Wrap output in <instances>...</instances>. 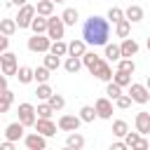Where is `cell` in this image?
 <instances>
[{
	"mask_svg": "<svg viewBox=\"0 0 150 150\" xmlns=\"http://www.w3.org/2000/svg\"><path fill=\"white\" fill-rule=\"evenodd\" d=\"M105 94H108V98L115 103V101L122 96V87H117L115 82H108V87H105Z\"/></svg>",
	"mask_w": 150,
	"mask_h": 150,
	"instance_id": "cell-37",
	"label": "cell"
},
{
	"mask_svg": "<svg viewBox=\"0 0 150 150\" xmlns=\"http://www.w3.org/2000/svg\"><path fill=\"white\" fill-rule=\"evenodd\" d=\"M148 141H150V136H148Z\"/></svg>",
	"mask_w": 150,
	"mask_h": 150,
	"instance_id": "cell-53",
	"label": "cell"
},
{
	"mask_svg": "<svg viewBox=\"0 0 150 150\" xmlns=\"http://www.w3.org/2000/svg\"><path fill=\"white\" fill-rule=\"evenodd\" d=\"M0 66H2V75H5V77H9V75H14V77H16V70H19L16 54H12V52H5V54L0 56Z\"/></svg>",
	"mask_w": 150,
	"mask_h": 150,
	"instance_id": "cell-7",
	"label": "cell"
},
{
	"mask_svg": "<svg viewBox=\"0 0 150 150\" xmlns=\"http://www.w3.org/2000/svg\"><path fill=\"white\" fill-rule=\"evenodd\" d=\"M47 70H56L59 66H61V59L59 56H54V54H45V63H42Z\"/></svg>",
	"mask_w": 150,
	"mask_h": 150,
	"instance_id": "cell-38",
	"label": "cell"
},
{
	"mask_svg": "<svg viewBox=\"0 0 150 150\" xmlns=\"http://www.w3.org/2000/svg\"><path fill=\"white\" fill-rule=\"evenodd\" d=\"M124 19H127L129 23H138V21L143 19V7H141V5H129V7L124 9Z\"/></svg>",
	"mask_w": 150,
	"mask_h": 150,
	"instance_id": "cell-17",
	"label": "cell"
},
{
	"mask_svg": "<svg viewBox=\"0 0 150 150\" xmlns=\"http://www.w3.org/2000/svg\"><path fill=\"white\" fill-rule=\"evenodd\" d=\"M105 19H108V23H110V21H112V23H120V21L124 19V9H122V7H110Z\"/></svg>",
	"mask_w": 150,
	"mask_h": 150,
	"instance_id": "cell-35",
	"label": "cell"
},
{
	"mask_svg": "<svg viewBox=\"0 0 150 150\" xmlns=\"http://www.w3.org/2000/svg\"><path fill=\"white\" fill-rule=\"evenodd\" d=\"M9 105H12V101H9L5 94H0V115H2V112H7V110H9Z\"/></svg>",
	"mask_w": 150,
	"mask_h": 150,
	"instance_id": "cell-43",
	"label": "cell"
},
{
	"mask_svg": "<svg viewBox=\"0 0 150 150\" xmlns=\"http://www.w3.org/2000/svg\"><path fill=\"white\" fill-rule=\"evenodd\" d=\"M33 35H47V16H35L30 23Z\"/></svg>",
	"mask_w": 150,
	"mask_h": 150,
	"instance_id": "cell-23",
	"label": "cell"
},
{
	"mask_svg": "<svg viewBox=\"0 0 150 150\" xmlns=\"http://www.w3.org/2000/svg\"><path fill=\"white\" fill-rule=\"evenodd\" d=\"M49 105H52V110L56 112V110H63V105H66V98L61 96V94H52V98L47 101Z\"/></svg>",
	"mask_w": 150,
	"mask_h": 150,
	"instance_id": "cell-39",
	"label": "cell"
},
{
	"mask_svg": "<svg viewBox=\"0 0 150 150\" xmlns=\"http://www.w3.org/2000/svg\"><path fill=\"white\" fill-rule=\"evenodd\" d=\"M77 117H80L82 122H94V120H96L98 115H96V108H94V105H82V108H80V115H77Z\"/></svg>",
	"mask_w": 150,
	"mask_h": 150,
	"instance_id": "cell-28",
	"label": "cell"
},
{
	"mask_svg": "<svg viewBox=\"0 0 150 150\" xmlns=\"http://www.w3.org/2000/svg\"><path fill=\"white\" fill-rule=\"evenodd\" d=\"M35 131L40 136H45V138H52V136H56V124L52 120H38L35 122Z\"/></svg>",
	"mask_w": 150,
	"mask_h": 150,
	"instance_id": "cell-13",
	"label": "cell"
},
{
	"mask_svg": "<svg viewBox=\"0 0 150 150\" xmlns=\"http://www.w3.org/2000/svg\"><path fill=\"white\" fill-rule=\"evenodd\" d=\"M105 59H108V61H115V63H117V61L122 59L120 45H110V42H108V45H105Z\"/></svg>",
	"mask_w": 150,
	"mask_h": 150,
	"instance_id": "cell-30",
	"label": "cell"
},
{
	"mask_svg": "<svg viewBox=\"0 0 150 150\" xmlns=\"http://www.w3.org/2000/svg\"><path fill=\"white\" fill-rule=\"evenodd\" d=\"M129 33H131V23H129L127 19H122L120 23H115V35H117V38L127 40V38H129Z\"/></svg>",
	"mask_w": 150,
	"mask_h": 150,
	"instance_id": "cell-26",
	"label": "cell"
},
{
	"mask_svg": "<svg viewBox=\"0 0 150 150\" xmlns=\"http://www.w3.org/2000/svg\"><path fill=\"white\" fill-rule=\"evenodd\" d=\"M91 75H96V77L103 80V82H112V68H110L108 61H101V63L91 70Z\"/></svg>",
	"mask_w": 150,
	"mask_h": 150,
	"instance_id": "cell-15",
	"label": "cell"
},
{
	"mask_svg": "<svg viewBox=\"0 0 150 150\" xmlns=\"http://www.w3.org/2000/svg\"><path fill=\"white\" fill-rule=\"evenodd\" d=\"M16 30H19V26H16V21H14V19H0V35L12 38Z\"/></svg>",
	"mask_w": 150,
	"mask_h": 150,
	"instance_id": "cell-18",
	"label": "cell"
},
{
	"mask_svg": "<svg viewBox=\"0 0 150 150\" xmlns=\"http://www.w3.org/2000/svg\"><path fill=\"white\" fill-rule=\"evenodd\" d=\"M134 124H136V131H138L141 136H150V112H145V110L136 112Z\"/></svg>",
	"mask_w": 150,
	"mask_h": 150,
	"instance_id": "cell-12",
	"label": "cell"
},
{
	"mask_svg": "<svg viewBox=\"0 0 150 150\" xmlns=\"http://www.w3.org/2000/svg\"><path fill=\"white\" fill-rule=\"evenodd\" d=\"M66 145H68L70 150H82V148H84V136H82V134H77V131L68 134V138H66Z\"/></svg>",
	"mask_w": 150,
	"mask_h": 150,
	"instance_id": "cell-21",
	"label": "cell"
},
{
	"mask_svg": "<svg viewBox=\"0 0 150 150\" xmlns=\"http://www.w3.org/2000/svg\"><path fill=\"white\" fill-rule=\"evenodd\" d=\"M26 47H28V52H33V54H49L52 40H49L47 35H30Z\"/></svg>",
	"mask_w": 150,
	"mask_h": 150,
	"instance_id": "cell-3",
	"label": "cell"
},
{
	"mask_svg": "<svg viewBox=\"0 0 150 150\" xmlns=\"http://www.w3.org/2000/svg\"><path fill=\"white\" fill-rule=\"evenodd\" d=\"M35 12H38V16H54V2L52 0H40L38 5H35Z\"/></svg>",
	"mask_w": 150,
	"mask_h": 150,
	"instance_id": "cell-19",
	"label": "cell"
},
{
	"mask_svg": "<svg viewBox=\"0 0 150 150\" xmlns=\"http://www.w3.org/2000/svg\"><path fill=\"white\" fill-rule=\"evenodd\" d=\"M49 73H52V70H47L45 66H38V68H33V80H35L38 84H47L49 77H52Z\"/></svg>",
	"mask_w": 150,
	"mask_h": 150,
	"instance_id": "cell-24",
	"label": "cell"
},
{
	"mask_svg": "<svg viewBox=\"0 0 150 150\" xmlns=\"http://www.w3.org/2000/svg\"><path fill=\"white\" fill-rule=\"evenodd\" d=\"M112 134H115L117 138H124V136L129 134V124H127L124 120H115V122H112Z\"/></svg>",
	"mask_w": 150,
	"mask_h": 150,
	"instance_id": "cell-32",
	"label": "cell"
},
{
	"mask_svg": "<svg viewBox=\"0 0 150 150\" xmlns=\"http://www.w3.org/2000/svg\"><path fill=\"white\" fill-rule=\"evenodd\" d=\"M35 112H38V120H52V115H54V110H52L49 103H38Z\"/></svg>",
	"mask_w": 150,
	"mask_h": 150,
	"instance_id": "cell-34",
	"label": "cell"
},
{
	"mask_svg": "<svg viewBox=\"0 0 150 150\" xmlns=\"http://www.w3.org/2000/svg\"><path fill=\"white\" fill-rule=\"evenodd\" d=\"M63 33H66V23L61 21V16H49L47 19V38L52 42H56V40H63Z\"/></svg>",
	"mask_w": 150,
	"mask_h": 150,
	"instance_id": "cell-2",
	"label": "cell"
},
{
	"mask_svg": "<svg viewBox=\"0 0 150 150\" xmlns=\"http://www.w3.org/2000/svg\"><path fill=\"white\" fill-rule=\"evenodd\" d=\"M19 122L23 127H35L38 122V112L33 103H19Z\"/></svg>",
	"mask_w": 150,
	"mask_h": 150,
	"instance_id": "cell-5",
	"label": "cell"
},
{
	"mask_svg": "<svg viewBox=\"0 0 150 150\" xmlns=\"http://www.w3.org/2000/svg\"><path fill=\"white\" fill-rule=\"evenodd\" d=\"M23 124L16 120V122H12V124H7V129H5V141H12V143H16V141H21L26 134H23Z\"/></svg>",
	"mask_w": 150,
	"mask_h": 150,
	"instance_id": "cell-11",
	"label": "cell"
},
{
	"mask_svg": "<svg viewBox=\"0 0 150 150\" xmlns=\"http://www.w3.org/2000/svg\"><path fill=\"white\" fill-rule=\"evenodd\" d=\"M49 54H54V56H66L68 54V45L63 42V40H56V42H52V47H49Z\"/></svg>",
	"mask_w": 150,
	"mask_h": 150,
	"instance_id": "cell-29",
	"label": "cell"
},
{
	"mask_svg": "<svg viewBox=\"0 0 150 150\" xmlns=\"http://www.w3.org/2000/svg\"><path fill=\"white\" fill-rule=\"evenodd\" d=\"M131 103H134V101L129 98V94H122V96L115 101V105H117L120 110H127V108H131Z\"/></svg>",
	"mask_w": 150,
	"mask_h": 150,
	"instance_id": "cell-40",
	"label": "cell"
},
{
	"mask_svg": "<svg viewBox=\"0 0 150 150\" xmlns=\"http://www.w3.org/2000/svg\"><path fill=\"white\" fill-rule=\"evenodd\" d=\"M131 150H150V141H148L145 136H141V138H138V143H136Z\"/></svg>",
	"mask_w": 150,
	"mask_h": 150,
	"instance_id": "cell-42",
	"label": "cell"
},
{
	"mask_svg": "<svg viewBox=\"0 0 150 150\" xmlns=\"http://www.w3.org/2000/svg\"><path fill=\"white\" fill-rule=\"evenodd\" d=\"M7 47H9V38H5V35H0V56L7 52Z\"/></svg>",
	"mask_w": 150,
	"mask_h": 150,
	"instance_id": "cell-44",
	"label": "cell"
},
{
	"mask_svg": "<svg viewBox=\"0 0 150 150\" xmlns=\"http://www.w3.org/2000/svg\"><path fill=\"white\" fill-rule=\"evenodd\" d=\"M94 108H96V115H98L101 120H110V117H112V101H110L108 96H101V98H96Z\"/></svg>",
	"mask_w": 150,
	"mask_h": 150,
	"instance_id": "cell-9",
	"label": "cell"
},
{
	"mask_svg": "<svg viewBox=\"0 0 150 150\" xmlns=\"http://www.w3.org/2000/svg\"><path fill=\"white\" fill-rule=\"evenodd\" d=\"M61 150H70V148H68V145H66V148H61Z\"/></svg>",
	"mask_w": 150,
	"mask_h": 150,
	"instance_id": "cell-52",
	"label": "cell"
},
{
	"mask_svg": "<svg viewBox=\"0 0 150 150\" xmlns=\"http://www.w3.org/2000/svg\"><path fill=\"white\" fill-rule=\"evenodd\" d=\"M129 98H131L134 103H141V105H145V103L150 101V91H148V87H145V84L131 82V87H129Z\"/></svg>",
	"mask_w": 150,
	"mask_h": 150,
	"instance_id": "cell-6",
	"label": "cell"
},
{
	"mask_svg": "<svg viewBox=\"0 0 150 150\" xmlns=\"http://www.w3.org/2000/svg\"><path fill=\"white\" fill-rule=\"evenodd\" d=\"M145 45H148V52H150V35H148V42H145Z\"/></svg>",
	"mask_w": 150,
	"mask_h": 150,
	"instance_id": "cell-50",
	"label": "cell"
},
{
	"mask_svg": "<svg viewBox=\"0 0 150 150\" xmlns=\"http://www.w3.org/2000/svg\"><path fill=\"white\" fill-rule=\"evenodd\" d=\"M138 138H141V134H138V131H129V134L124 136V143H127V148H134V145L138 143Z\"/></svg>",
	"mask_w": 150,
	"mask_h": 150,
	"instance_id": "cell-41",
	"label": "cell"
},
{
	"mask_svg": "<svg viewBox=\"0 0 150 150\" xmlns=\"http://www.w3.org/2000/svg\"><path fill=\"white\" fill-rule=\"evenodd\" d=\"M0 150H16V145L12 141H5V143H0Z\"/></svg>",
	"mask_w": 150,
	"mask_h": 150,
	"instance_id": "cell-46",
	"label": "cell"
},
{
	"mask_svg": "<svg viewBox=\"0 0 150 150\" xmlns=\"http://www.w3.org/2000/svg\"><path fill=\"white\" fill-rule=\"evenodd\" d=\"M52 2H54V5H56V2H66V0H52Z\"/></svg>",
	"mask_w": 150,
	"mask_h": 150,
	"instance_id": "cell-51",
	"label": "cell"
},
{
	"mask_svg": "<svg viewBox=\"0 0 150 150\" xmlns=\"http://www.w3.org/2000/svg\"><path fill=\"white\" fill-rule=\"evenodd\" d=\"M23 143H26V148H28V150H47V138H45V136H40L38 131L26 134V136H23Z\"/></svg>",
	"mask_w": 150,
	"mask_h": 150,
	"instance_id": "cell-10",
	"label": "cell"
},
{
	"mask_svg": "<svg viewBox=\"0 0 150 150\" xmlns=\"http://www.w3.org/2000/svg\"><path fill=\"white\" fill-rule=\"evenodd\" d=\"M120 52H122V59H131V56L138 54V42L134 38H127V40L120 42Z\"/></svg>",
	"mask_w": 150,
	"mask_h": 150,
	"instance_id": "cell-14",
	"label": "cell"
},
{
	"mask_svg": "<svg viewBox=\"0 0 150 150\" xmlns=\"http://www.w3.org/2000/svg\"><path fill=\"white\" fill-rule=\"evenodd\" d=\"M117 70H120V73H127V75H134V70H136L134 59H120V61H117Z\"/></svg>",
	"mask_w": 150,
	"mask_h": 150,
	"instance_id": "cell-31",
	"label": "cell"
},
{
	"mask_svg": "<svg viewBox=\"0 0 150 150\" xmlns=\"http://www.w3.org/2000/svg\"><path fill=\"white\" fill-rule=\"evenodd\" d=\"M16 80H19L21 84H30V82H33V68H28V66H19V70H16Z\"/></svg>",
	"mask_w": 150,
	"mask_h": 150,
	"instance_id": "cell-25",
	"label": "cell"
},
{
	"mask_svg": "<svg viewBox=\"0 0 150 150\" xmlns=\"http://www.w3.org/2000/svg\"><path fill=\"white\" fill-rule=\"evenodd\" d=\"M110 150H129V148H127V143H124V141H115V143L110 145Z\"/></svg>",
	"mask_w": 150,
	"mask_h": 150,
	"instance_id": "cell-45",
	"label": "cell"
},
{
	"mask_svg": "<svg viewBox=\"0 0 150 150\" xmlns=\"http://www.w3.org/2000/svg\"><path fill=\"white\" fill-rule=\"evenodd\" d=\"M101 61H103V59H101V56H98L96 52H87V54L82 56V66H84V68H87L89 73H91V70H94V68H96V66H98Z\"/></svg>",
	"mask_w": 150,
	"mask_h": 150,
	"instance_id": "cell-20",
	"label": "cell"
},
{
	"mask_svg": "<svg viewBox=\"0 0 150 150\" xmlns=\"http://www.w3.org/2000/svg\"><path fill=\"white\" fill-rule=\"evenodd\" d=\"M84 54H87V42H84L82 38L68 42V56H77V59H82Z\"/></svg>",
	"mask_w": 150,
	"mask_h": 150,
	"instance_id": "cell-16",
	"label": "cell"
},
{
	"mask_svg": "<svg viewBox=\"0 0 150 150\" xmlns=\"http://www.w3.org/2000/svg\"><path fill=\"white\" fill-rule=\"evenodd\" d=\"M52 94H54V91H52L49 84H38V89H35V96H38L42 103H47V101L52 98Z\"/></svg>",
	"mask_w": 150,
	"mask_h": 150,
	"instance_id": "cell-33",
	"label": "cell"
},
{
	"mask_svg": "<svg viewBox=\"0 0 150 150\" xmlns=\"http://www.w3.org/2000/svg\"><path fill=\"white\" fill-rule=\"evenodd\" d=\"M63 68H66L70 75H75V73L82 68V59H77V56H68V59L63 61Z\"/></svg>",
	"mask_w": 150,
	"mask_h": 150,
	"instance_id": "cell-27",
	"label": "cell"
},
{
	"mask_svg": "<svg viewBox=\"0 0 150 150\" xmlns=\"http://www.w3.org/2000/svg\"><path fill=\"white\" fill-rule=\"evenodd\" d=\"M9 5H14V7H23V5H28V0H9Z\"/></svg>",
	"mask_w": 150,
	"mask_h": 150,
	"instance_id": "cell-47",
	"label": "cell"
},
{
	"mask_svg": "<svg viewBox=\"0 0 150 150\" xmlns=\"http://www.w3.org/2000/svg\"><path fill=\"white\" fill-rule=\"evenodd\" d=\"M145 87H148V91H150V75L145 77Z\"/></svg>",
	"mask_w": 150,
	"mask_h": 150,
	"instance_id": "cell-49",
	"label": "cell"
},
{
	"mask_svg": "<svg viewBox=\"0 0 150 150\" xmlns=\"http://www.w3.org/2000/svg\"><path fill=\"white\" fill-rule=\"evenodd\" d=\"M38 16V12H35V5H23L21 9H19V14L14 16V21H16V26L19 28H30V23H33V19Z\"/></svg>",
	"mask_w": 150,
	"mask_h": 150,
	"instance_id": "cell-4",
	"label": "cell"
},
{
	"mask_svg": "<svg viewBox=\"0 0 150 150\" xmlns=\"http://www.w3.org/2000/svg\"><path fill=\"white\" fill-rule=\"evenodd\" d=\"M2 91H7V77L5 75H0V94Z\"/></svg>",
	"mask_w": 150,
	"mask_h": 150,
	"instance_id": "cell-48",
	"label": "cell"
},
{
	"mask_svg": "<svg viewBox=\"0 0 150 150\" xmlns=\"http://www.w3.org/2000/svg\"><path fill=\"white\" fill-rule=\"evenodd\" d=\"M112 82L117 84V87H131V75H127V73H115L112 75Z\"/></svg>",
	"mask_w": 150,
	"mask_h": 150,
	"instance_id": "cell-36",
	"label": "cell"
},
{
	"mask_svg": "<svg viewBox=\"0 0 150 150\" xmlns=\"http://www.w3.org/2000/svg\"><path fill=\"white\" fill-rule=\"evenodd\" d=\"M80 124H82V120L77 117V115H61L59 117V122H56V127L61 129V131H77L80 129Z\"/></svg>",
	"mask_w": 150,
	"mask_h": 150,
	"instance_id": "cell-8",
	"label": "cell"
},
{
	"mask_svg": "<svg viewBox=\"0 0 150 150\" xmlns=\"http://www.w3.org/2000/svg\"><path fill=\"white\" fill-rule=\"evenodd\" d=\"M110 38V23L103 16L91 14L84 23H82V40L91 47H105Z\"/></svg>",
	"mask_w": 150,
	"mask_h": 150,
	"instance_id": "cell-1",
	"label": "cell"
},
{
	"mask_svg": "<svg viewBox=\"0 0 150 150\" xmlns=\"http://www.w3.org/2000/svg\"><path fill=\"white\" fill-rule=\"evenodd\" d=\"M77 19H80V12H77L75 7H66V9H63V14H61V21H63L66 26H75V23H77Z\"/></svg>",
	"mask_w": 150,
	"mask_h": 150,
	"instance_id": "cell-22",
	"label": "cell"
}]
</instances>
